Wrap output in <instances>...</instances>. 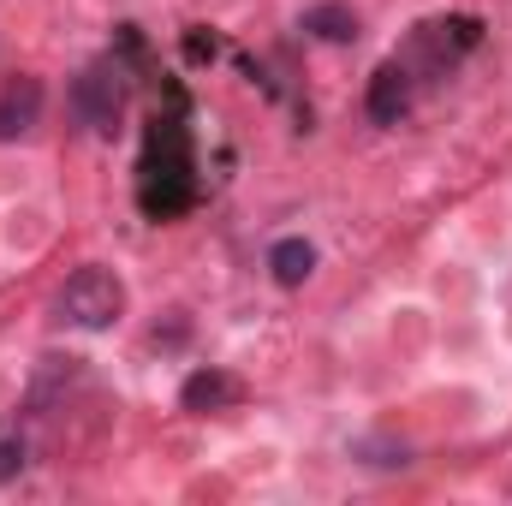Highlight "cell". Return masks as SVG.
Here are the masks:
<instances>
[{
  "mask_svg": "<svg viewBox=\"0 0 512 506\" xmlns=\"http://www.w3.org/2000/svg\"><path fill=\"white\" fill-rule=\"evenodd\" d=\"M149 215H179L197 203V161H191V137L179 120H155L143 137V185H137Z\"/></svg>",
  "mask_w": 512,
  "mask_h": 506,
  "instance_id": "6da1fadb",
  "label": "cell"
},
{
  "mask_svg": "<svg viewBox=\"0 0 512 506\" xmlns=\"http://www.w3.org/2000/svg\"><path fill=\"white\" fill-rule=\"evenodd\" d=\"M54 316H60L66 328L102 334V328H114V322L126 316V280H120L114 268L90 262V268H78V274L60 286V298H54Z\"/></svg>",
  "mask_w": 512,
  "mask_h": 506,
  "instance_id": "7a4b0ae2",
  "label": "cell"
},
{
  "mask_svg": "<svg viewBox=\"0 0 512 506\" xmlns=\"http://www.w3.org/2000/svg\"><path fill=\"white\" fill-rule=\"evenodd\" d=\"M72 102H78V114H84V126L90 131H114L120 126V114H126V72H120L114 60L84 66L78 84H72Z\"/></svg>",
  "mask_w": 512,
  "mask_h": 506,
  "instance_id": "3957f363",
  "label": "cell"
},
{
  "mask_svg": "<svg viewBox=\"0 0 512 506\" xmlns=\"http://www.w3.org/2000/svg\"><path fill=\"white\" fill-rule=\"evenodd\" d=\"M477 36H483V24H477V18H429V24H417V30H411V54H423V66L441 78L465 48H477Z\"/></svg>",
  "mask_w": 512,
  "mask_h": 506,
  "instance_id": "277c9868",
  "label": "cell"
},
{
  "mask_svg": "<svg viewBox=\"0 0 512 506\" xmlns=\"http://www.w3.org/2000/svg\"><path fill=\"white\" fill-rule=\"evenodd\" d=\"M364 108H370V120H376V126H399V120L411 114V66L382 60V66H376V78H370Z\"/></svg>",
  "mask_w": 512,
  "mask_h": 506,
  "instance_id": "5b68a950",
  "label": "cell"
},
{
  "mask_svg": "<svg viewBox=\"0 0 512 506\" xmlns=\"http://www.w3.org/2000/svg\"><path fill=\"white\" fill-rule=\"evenodd\" d=\"M42 120V78H12L0 90V143H18Z\"/></svg>",
  "mask_w": 512,
  "mask_h": 506,
  "instance_id": "8992f818",
  "label": "cell"
},
{
  "mask_svg": "<svg viewBox=\"0 0 512 506\" xmlns=\"http://www.w3.org/2000/svg\"><path fill=\"white\" fill-rule=\"evenodd\" d=\"M245 387H239V376H227V370H197V376H185V387H179V405L185 411H221V405H233Z\"/></svg>",
  "mask_w": 512,
  "mask_h": 506,
  "instance_id": "52a82bcc",
  "label": "cell"
},
{
  "mask_svg": "<svg viewBox=\"0 0 512 506\" xmlns=\"http://www.w3.org/2000/svg\"><path fill=\"white\" fill-rule=\"evenodd\" d=\"M298 24H304V36H316V42H352V36H358V12H352V6H340V0L310 6Z\"/></svg>",
  "mask_w": 512,
  "mask_h": 506,
  "instance_id": "ba28073f",
  "label": "cell"
},
{
  "mask_svg": "<svg viewBox=\"0 0 512 506\" xmlns=\"http://www.w3.org/2000/svg\"><path fill=\"white\" fill-rule=\"evenodd\" d=\"M268 268H274L280 286H304V280L316 274V245H304V239H280V245L268 251Z\"/></svg>",
  "mask_w": 512,
  "mask_h": 506,
  "instance_id": "9c48e42d",
  "label": "cell"
},
{
  "mask_svg": "<svg viewBox=\"0 0 512 506\" xmlns=\"http://www.w3.org/2000/svg\"><path fill=\"white\" fill-rule=\"evenodd\" d=\"M24 471V441L18 435H0V483H12Z\"/></svg>",
  "mask_w": 512,
  "mask_h": 506,
  "instance_id": "30bf717a",
  "label": "cell"
}]
</instances>
